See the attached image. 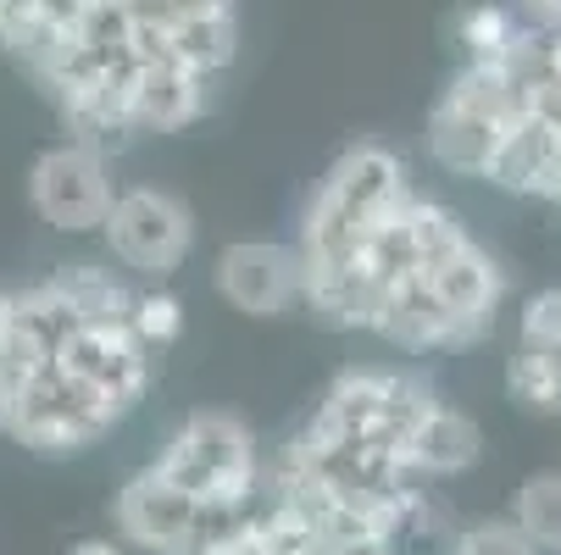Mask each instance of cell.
Segmentation results:
<instances>
[{
	"instance_id": "21",
	"label": "cell",
	"mask_w": 561,
	"mask_h": 555,
	"mask_svg": "<svg viewBox=\"0 0 561 555\" xmlns=\"http://www.w3.org/2000/svg\"><path fill=\"white\" fill-rule=\"evenodd\" d=\"M528 28L501 7V0H472L467 12H456V45L467 61H501L512 56V45L523 39Z\"/></svg>"
},
{
	"instance_id": "11",
	"label": "cell",
	"mask_w": 561,
	"mask_h": 555,
	"mask_svg": "<svg viewBox=\"0 0 561 555\" xmlns=\"http://www.w3.org/2000/svg\"><path fill=\"white\" fill-rule=\"evenodd\" d=\"M428 273V284H434V294L445 300V311H450V323H456V334H461V345L467 339H484L490 334V323H495V305H501V267L478 251L472 240H461L450 256H439L434 267H423Z\"/></svg>"
},
{
	"instance_id": "22",
	"label": "cell",
	"mask_w": 561,
	"mask_h": 555,
	"mask_svg": "<svg viewBox=\"0 0 561 555\" xmlns=\"http://www.w3.org/2000/svg\"><path fill=\"white\" fill-rule=\"evenodd\" d=\"M512 522L528 533V544L539 555H561V472H534L517 489Z\"/></svg>"
},
{
	"instance_id": "15",
	"label": "cell",
	"mask_w": 561,
	"mask_h": 555,
	"mask_svg": "<svg viewBox=\"0 0 561 555\" xmlns=\"http://www.w3.org/2000/svg\"><path fill=\"white\" fill-rule=\"evenodd\" d=\"M490 178L512 195H561V134L539 117H512L506 123V139H501V155Z\"/></svg>"
},
{
	"instance_id": "8",
	"label": "cell",
	"mask_w": 561,
	"mask_h": 555,
	"mask_svg": "<svg viewBox=\"0 0 561 555\" xmlns=\"http://www.w3.org/2000/svg\"><path fill=\"white\" fill-rule=\"evenodd\" d=\"M61 372H72L112 417H128L150 389V350L134 339L128 323H84L56 356Z\"/></svg>"
},
{
	"instance_id": "3",
	"label": "cell",
	"mask_w": 561,
	"mask_h": 555,
	"mask_svg": "<svg viewBox=\"0 0 561 555\" xmlns=\"http://www.w3.org/2000/svg\"><path fill=\"white\" fill-rule=\"evenodd\" d=\"M428 406H434V389L423 378H412V372H378V367H351V372L334 378V389L323 394V406H317V417L306 428L407 455V433H412V423Z\"/></svg>"
},
{
	"instance_id": "17",
	"label": "cell",
	"mask_w": 561,
	"mask_h": 555,
	"mask_svg": "<svg viewBox=\"0 0 561 555\" xmlns=\"http://www.w3.org/2000/svg\"><path fill=\"white\" fill-rule=\"evenodd\" d=\"M150 34H156V61H179V67H190L201 78L228 72L233 56H239V18L233 12L190 18V23H173V28H150Z\"/></svg>"
},
{
	"instance_id": "14",
	"label": "cell",
	"mask_w": 561,
	"mask_h": 555,
	"mask_svg": "<svg viewBox=\"0 0 561 555\" xmlns=\"http://www.w3.org/2000/svg\"><path fill=\"white\" fill-rule=\"evenodd\" d=\"M72 328H84V323L67 311V300L50 284L23 289V294H12V328H7V339H0V361L23 378V372L56 361L61 345L72 339Z\"/></svg>"
},
{
	"instance_id": "28",
	"label": "cell",
	"mask_w": 561,
	"mask_h": 555,
	"mask_svg": "<svg viewBox=\"0 0 561 555\" xmlns=\"http://www.w3.org/2000/svg\"><path fill=\"white\" fill-rule=\"evenodd\" d=\"M523 12L534 18L539 34H561V0H523Z\"/></svg>"
},
{
	"instance_id": "2",
	"label": "cell",
	"mask_w": 561,
	"mask_h": 555,
	"mask_svg": "<svg viewBox=\"0 0 561 555\" xmlns=\"http://www.w3.org/2000/svg\"><path fill=\"white\" fill-rule=\"evenodd\" d=\"M512 117H523V101H517L506 56L467 61L456 72V84L428 112V155L456 178H490Z\"/></svg>"
},
{
	"instance_id": "6",
	"label": "cell",
	"mask_w": 561,
	"mask_h": 555,
	"mask_svg": "<svg viewBox=\"0 0 561 555\" xmlns=\"http://www.w3.org/2000/svg\"><path fill=\"white\" fill-rule=\"evenodd\" d=\"M101 233H106V251L128 273L162 284V278H173L184 267V256L195 245V217H190V206L179 195L134 184V189H117Z\"/></svg>"
},
{
	"instance_id": "25",
	"label": "cell",
	"mask_w": 561,
	"mask_h": 555,
	"mask_svg": "<svg viewBox=\"0 0 561 555\" xmlns=\"http://www.w3.org/2000/svg\"><path fill=\"white\" fill-rule=\"evenodd\" d=\"M123 7L139 28H173V23H190V18L233 12V0H123Z\"/></svg>"
},
{
	"instance_id": "12",
	"label": "cell",
	"mask_w": 561,
	"mask_h": 555,
	"mask_svg": "<svg viewBox=\"0 0 561 555\" xmlns=\"http://www.w3.org/2000/svg\"><path fill=\"white\" fill-rule=\"evenodd\" d=\"M211 101V78L179 67V61H139L134 95H128V123L134 134H179L190 128Z\"/></svg>"
},
{
	"instance_id": "5",
	"label": "cell",
	"mask_w": 561,
	"mask_h": 555,
	"mask_svg": "<svg viewBox=\"0 0 561 555\" xmlns=\"http://www.w3.org/2000/svg\"><path fill=\"white\" fill-rule=\"evenodd\" d=\"M112 423L117 417L72 372H61L56 361H45V367H34V372L18 378L12 412H7V433L18 444H28V450H45V455L84 450L101 433H112Z\"/></svg>"
},
{
	"instance_id": "24",
	"label": "cell",
	"mask_w": 561,
	"mask_h": 555,
	"mask_svg": "<svg viewBox=\"0 0 561 555\" xmlns=\"http://www.w3.org/2000/svg\"><path fill=\"white\" fill-rule=\"evenodd\" d=\"M450 555H539V550L528 544V533L512 517H484L472 528H456Z\"/></svg>"
},
{
	"instance_id": "9",
	"label": "cell",
	"mask_w": 561,
	"mask_h": 555,
	"mask_svg": "<svg viewBox=\"0 0 561 555\" xmlns=\"http://www.w3.org/2000/svg\"><path fill=\"white\" fill-rule=\"evenodd\" d=\"M211 278H217V294L245 316H284L306 289L300 251L278 245V240H233L217 256Z\"/></svg>"
},
{
	"instance_id": "20",
	"label": "cell",
	"mask_w": 561,
	"mask_h": 555,
	"mask_svg": "<svg viewBox=\"0 0 561 555\" xmlns=\"http://www.w3.org/2000/svg\"><path fill=\"white\" fill-rule=\"evenodd\" d=\"M61 28L56 23H45L28 0H0V50L7 56H18L34 78L56 61V50H61Z\"/></svg>"
},
{
	"instance_id": "23",
	"label": "cell",
	"mask_w": 561,
	"mask_h": 555,
	"mask_svg": "<svg viewBox=\"0 0 561 555\" xmlns=\"http://www.w3.org/2000/svg\"><path fill=\"white\" fill-rule=\"evenodd\" d=\"M128 328H134V339H139L145 350L173 345V339L184 334V300L168 294V289H145V294H134V305H128Z\"/></svg>"
},
{
	"instance_id": "29",
	"label": "cell",
	"mask_w": 561,
	"mask_h": 555,
	"mask_svg": "<svg viewBox=\"0 0 561 555\" xmlns=\"http://www.w3.org/2000/svg\"><path fill=\"white\" fill-rule=\"evenodd\" d=\"M12 389H18V372L0 361V428H7V412H12Z\"/></svg>"
},
{
	"instance_id": "18",
	"label": "cell",
	"mask_w": 561,
	"mask_h": 555,
	"mask_svg": "<svg viewBox=\"0 0 561 555\" xmlns=\"http://www.w3.org/2000/svg\"><path fill=\"white\" fill-rule=\"evenodd\" d=\"M45 284L67 300V311L78 316V323H128L134 289L112 267H101V262H67Z\"/></svg>"
},
{
	"instance_id": "30",
	"label": "cell",
	"mask_w": 561,
	"mask_h": 555,
	"mask_svg": "<svg viewBox=\"0 0 561 555\" xmlns=\"http://www.w3.org/2000/svg\"><path fill=\"white\" fill-rule=\"evenodd\" d=\"M72 555H123L112 539H84V544H72Z\"/></svg>"
},
{
	"instance_id": "26",
	"label": "cell",
	"mask_w": 561,
	"mask_h": 555,
	"mask_svg": "<svg viewBox=\"0 0 561 555\" xmlns=\"http://www.w3.org/2000/svg\"><path fill=\"white\" fill-rule=\"evenodd\" d=\"M517 334H523V345L561 350V289H539V294H528Z\"/></svg>"
},
{
	"instance_id": "16",
	"label": "cell",
	"mask_w": 561,
	"mask_h": 555,
	"mask_svg": "<svg viewBox=\"0 0 561 555\" xmlns=\"http://www.w3.org/2000/svg\"><path fill=\"white\" fill-rule=\"evenodd\" d=\"M478 450H484L478 423L445 401H434L407 433V466L417 478H456V472H467L478 461Z\"/></svg>"
},
{
	"instance_id": "13",
	"label": "cell",
	"mask_w": 561,
	"mask_h": 555,
	"mask_svg": "<svg viewBox=\"0 0 561 555\" xmlns=\"http://www.w3.org/2000/svg\"><path fill=\"white\" fill-rule=\"evenodd\" d=\"M367 328H373L378 339L400 345V350H445V345H461V334H456V323H450L445 300L434 294L428 273H412V278L389 284Z\"/></svg>"
},
{
	"instance_id": "7",
	"label": "cell",
	"mask_w": 561,
	"mask_h": 555,
	"mask_svg": "<svg viewBox=\"0 0 561 555\" xmlns=\"http://www.w3.org/2000/svg\"><path fill=\"white\" fill-rule=\"evenodd\" d=\"M28 200L56 233H95L117 200L106 150H95L84 139L50 144L28 173Z\"/></svg>"
},
{
	"instance_id": "31",
	"label": "cell",
	"mask_w": 561,
	"mask_h": 555,
	"mask_svg": "<svg viewBox=\"0 0 561 555\" xmlns=\"http://www.w3.org/2000/svg\"><path fill=\"white\" fill-rule=\"evenodd\" d=\"M7 328H12V294H0V339H7Z\"/></svg>"
},
{
	"instance_id": "4",
	"label": "cell",
	"mask_w": 561,
	"mask_h": 555,
	"mask_svg": "<svg viewBox=\"0 0 561 555\" xmlns=\"http://www.w3.org/2000/svg\"><path fill=\"white\" fill-rule=\"evenodd\" d=\"M156 478H168L173 489L195 500H228V495H251L262 489V466H256V439L251 428L228 417V412H195L184 428L168 439V450L156 455Z\"/></svg>"
},
{
	"instance_id": "10",
	"label": "cell",
	"mask_w": 561,
	"mask_h": 555,
	"mask_svg": "<svg viewBox=\"0 0 561 555\" xmlns=\"http://www.w3.org/2000/svg\"><path fill=\"white\" fill-rule=\"evenodd\" d=\"M117 528L128 544L156 550V555H190V528H195V495L173 489L145 466L139 478L123 484L117 495Z\"/></svg>"
},
{
	"instance_id": "19",
	"label": "cell",
	"mask_w": 561,
	"mask_h": 555,
	"mask_svg": "<svg viewBox=\"0 0 561 555\" xmlns=\"http://www.w3.org/2000/svg\"><path fill=\"white\" fill-rule=\"evenodd\" d=\"M506 389L512 401L534 417H561V350H539V345H517L512 367H506Z\"/></svg>"
},
{
	"instance_id": "27",
	"label": "cell",
	"mask_w": 561,
	"mask_h": 555,
	"mask_svg": "<svg viewBox=\"0 0 561 555\" xmlns=\"http://www.w3.org/2000/svg\"><path fill=\"white\" fill-rule=\"evenodd\" d=\"M28 7H34L45 23H56V28L67 34L78 18H84V7H90V0H28Z\"/></svg>"
},
{
	"instance_id": "1",
	"label": "cell",
	"mask_w": 561,
	"mask_h": 555,
	"mask_svg": "<svg viewBox=\"0 0 561 555\" xmlns=\"http://www.w3.org/2000/svg\"><path fill=\"white\" fill-rule=\"evenodd\" d=\"M407 162L389 144H351L340 162L329 167V178L317 184L306 222H300V267L306 273H329L345 267L356 256V245L367 240V228L378 217H389L407 200Z\"/></svg>"
}]
</instances>
